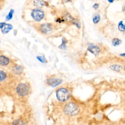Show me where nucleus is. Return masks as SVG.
Returning a JSON list of instances; mask_svg holds the SVG:
<instances>
[{"label": "nucleus", "mask_w": 125, "mask_h": 125, "mask_svg": "<svg viewBox=\"0 0 125 125\" xmlns=\"http://www.w3.org/2000/svg\"><path fill=\"white\" fill-rule=\"evenodd\" d=\"M64 110L66 114L71 116H75L79 113L80 108L76 104L70 102L65 105Z\"/></svg>", "instance_id": "obj_1"}, {"label": "nucleus", "mask_w": 125, "mask_h": 125, "mask_svg": "<svg viewBox=\"0 0 125 125\" xmlns=\"http://www.w3.org/2000/svg\"><path fill=\"white\" fill-rule=\"evenodd\" d=\"M45 16L44 12L39 8H35L33 9L31 12V16L33 20L37 22H40L42 21Z\"/></svg>", "instance_id": "obj_2"}, {"label": "nucleus", "mask_w": 125, "mask_h": 125, "mask_svg": "<svg viewBox=\"0 0 125 125\" xmlns=\"http://www.w3.org/2000/svg\"><path fill=\"white\" fill-rule=\"evenodd\" d=\"M70 95L69 90L65 88H60L56 91V97L58 100L61 102H64L68 100Z\"/></svg>", "instance_id": "obj_3"}, {"label": "nucleus", "mask_w": 125, "mask_h": 125, "mask_svg": "<svg viewBox=\"0 0 125 125\" xmlns=\"http://www.w3.org/2000/svg\"><path fill=\"white\" fill-rule=\"evenodd\" d=\"M53 30V25L51 23H43L40 24L38 27L39 31L44 35H49L52 33Z\"/></svg>", "instance_id": "obj_4"}, {"label": "nucleus", "mask_w": 125, "mask_h": 125, "mask_svg": "<svg viewBox=\"0 0 125 125\" xmlns=\"http://www.w3.org/2000/svg\"><path fill=\"white\" fill-rule=\"evenodd\" d=\"M17 92L21 96L27 95L29 92V86L25 83H21L17 87Z\"/></svg>", "instance_id": "obj_5"}, {"label": "nucleus", "mask_w": 125, "mask_h": 125, "mask_svg": "<svg viewBox=\"0 0 125 125\" xmlns=\"http://www.w3.org/2000/svg\"><path fill=\"white\" fill-rule=\"evenodd\" d=\"M87 50L95 56H98L101 52V48L100 47L93 43H89L88 44Z\"/></svg>", "instance_id": "obj_6"}, {"label": "nucleus", "mask_w": 125, "mask_h": 125, "mask_svg": "<svg viewBox=\"0 0 125 125\" xmlns=\"http://www.w3.org/2000/svg\"><path fill=\"white\" fill-rule=\"evenodd\" d=\"M63 21V22L72 24L75 18H74L70 13L67 11H65L62 13V16L60 17Z\"/></svg>", "instance_id": "obj_7"}, {"label": "nucleus", "mask_w": 125, "mask_h": 125, "mask_svg": "<svg viewBox=\"0 0 125 125\" xmlns=\"http://www.w3.org/2000/svg\"><path fill=\"white\" fill-rule=\"evenodd\" d=\"M62 82V80L59 78H51L47 80V84L52 86V87H56L59 85H60Z\"/></svg>", "instance_id": "obj_8"}, {"label": "nucleus", "mask_w": 125, "mask_h": 125, "mask_svg": "<svg viewBox=\"0 0 125 125\" xmlns=\"http://www.w3.org/2000/svg\"><path fill=\"white\" fill-rule=\"evenodd\" d=\"M109 68L111 70L117 72H121L124 70L123 66L119 64H111L109 66Z\"/></svg>", "instance_id": "obj_9"}, {"label": "nucleus", "mask_w": 125, "mask_h": 125, "mask_svg": "<svg viewBox=\"0 0 125 125\" xmlns=\"http://www.w3.org/2000/svg\"><path fill=\"white\" fill-rule=\"evenodd\" d=\"M10 63V59L4 55H0V65L6 66Z\"/></svg>", "instance_id": "obj_10"}, {"label": "nucleus", "mask_w": 125, "mask_h": 125, "mask_svg": "<svg viewBox=\"0 0 125 125\" xmlns=\"http://www.w3.org/2000/svg\"><path fill=\"white\" fill-rule=\"evenodd\" d=\"M45 3L44 0H33V4L36 8H41L45 5Z\"/></svg>", "instance_id": "obj_11"}, {"label": "nucleus", "mask_w": 125, "mask_h": 125, "mask_svg": "<svg viewBox=\"0 0 125 125\" xmlns=\"http://www.w3.org/2000/svg\"><path fill=\"white\" fill-rule=\"evenodd\" d=\"M12 29L13 26L11 24L6 23V24L3 26V27L2 29H1V32L3 34H7Z\"/></svg>", "instance_id": "obj_12"}, {"label": "nucleus", "mask_w": 125, "mask_h": 125, "mask_svg": "<svg viewBox=\"0 0 125 125\" xmlns=\"http://www.w3.org/2000/svg\"><path fill=\"white\" fill-rule=\"evenodd\" d=\"M68 42L67 40L64 38L62 37V43L58 46V47L62 50H65L67 48V45L66 44Z\"/></svg>", "instance_id": "obj_13"}, {"label": "nucleus", "mask_w": 125, "mask_h": 125, "mask_svg": "<svg viewBox=\"0 0 125 125\" xmlns=\"http://www.w3.org/2000/svg\"><path fill=\"white\" fill-rule=\"evenodd\" d=\"M13 71L14 73L17 74H21L23 71V67L20 65H16L13 68Z\"/></svg>", "instance_id": "obj_14"}, {"label": "nucleus", "mask_w": 125, "mask_h": 125, "mask_svg": "<svg viewBox=\"0 0 125 125\" xmlns=\"http://www.w3.org/2000/svg\"><path fill=\"white\" fill-rule=\"evenodd\" d=\"M101 20V16L98 13H95L92 17V21L94 24H97Z\"/></svg>", "instance_id": "obj_15"}, {"label": "nucleus", "mask_w": 125, "mask_h": 125, "mask_svg": "<svg viewBox=\"0 0 125 125\" xmlns=\"http://www.w3.org/2000/svg\"><path fill=\"white\" fill-rule=\"evenodd\" d=\"M121 43H122V40L117 38H114L112 39L111 40L112 45L114 47L119 46L121 44Z\"/></svg>", "instance_id": "obj_16"}, {"label": "nucleus", "mask_w": 125, "mask_h": 125, "mask_svg": "<svg viewBox=\"0 0 125 125\" xmlns=\"http://www.w3.org/2000/svg\"><path fill=\"white\" fill-rule=\"evenodd\" d=\"M118 29L122 32H125V24L124 23L123 21H121L118 24Z\"/></svg>", "instance_id": "obj_17"}, {"label": "nucleus", "mask_w": 125, "mask_h": 125, "mask_svg": "<svg viewBox=\"0 0 125 125\" xmlns=\"http://www.w3.org/2000/svg\"><path fill=\"white\" fill-rule=\"evenodd\" d=\"M72 24H73L75 25L78 29H80L81 28V22L80 20L78 19V18H75L74 19V21H73Z\"/></svg>", "instance_id": "obj_18"}, {"label": "nucleus", "mask_w": 125, "mask_h": 125, "mask_svg": "<svg viewBox=\"0 0 125 125\" xmlns=\"http://www.w3.org/2000/svg\"><path fill=\"white\" fill-rule=\"evenodd\" d=\"M14 13V10L13 9H10L8 15L6 16V17L5 18V20L6 21H10V20H11L13 18Z\"/></svg>", "instance_id": "obj_19"}, {"label": "nucleus", "mask_w": 125, "mask_h": 125, "mask_svg": "<svg viewBox=\"0 0 125 125\" xmlns=\"http://www.w3.org/2000/svg\"><path fill=\"white\" fill-rule=\"evenodd\" d=\"M12 125H25V123L21 119H17L13 122Z\"/></svg>", "instance_id": "obj_20"}, {"label": "nucleus", "mask_w": 125, "mask_h": 125, "mask_svg": "<svg viewBox=\"0 0 125 125\" xmlns=\"http://www.w3.org/2000/svg\"><path fill=\"white\" fill-rule=\"evenodd\" d=\"M7 75L5 72L0 70V82L3 81L6 78Z\"/></svg>", "instance_id": "obj_21"}, {"label": "nucleus", "mask_w": 125, "mask_h": 125, "mask_svg": "<svg viewBox=\"0 0 125 125\" xmlns=\"http://www.w3.org/2000/svg\"><path fill=\"white\" fill-rule=\"evenodd\" d=\"M37 59L41 62L42 63H46L47 62V61L46 59L44 57L42 56H37Z\"/></svg>", "instance_id": "obj_22"}, {"label": "nucleus", "mask_w": 125, "mask_h": 125, "mask_svg": "<svg viewBox=\"0 0 125 125\" xmlns=\"http://www.w3.org/2000/svg\"><path fill=\"white\" fill-rule=\"evenodd\" d=\"M99 4L98 3H95L93 6H92V8L95 9V10H98V9L99 8Z\"/></svg>", "instance_id": "obj_23"}, {"label": "nucleus", "mask_w": 125, "mask_h": 125, "mask_svg": "<svg viewBox=\"0 0 125 125\" xmlns=\"http://www.w3.org/2000/svg\"><path fill=\"white\" fill-rule=\"evenodd\" d=\"M6 22H0V29H2L3 26L6 24Z\"/></svg>", "instance_id": "obj_24"}, {"label": "nucleus", "mask_w": 125, "mask_h": 125, "mask_svg": "<svg viewBox=\"0 0 125 125\" xmlns=\"http://www.w3.org/2000/svg\"><path fill=\"white\" fill-rule=\"evenodd\" d=\"M72 0H61L62 3H67L71 1Z\"/></svg>", "instance_id": "obj_25"}, {"label": "nucleus", "mask_w": 125, "mask_h": 125, "mask_svg": "<svg viewBox=\"0 0 125 125\" xmlns=\"http://www.w3.org/2000/svg\"><path fill=\"white\" fill-rule=\"evenodd\" d=\"M119 56H120V57H123V58H125V52L120 54H119Z\"/></svg>", "instance_id": "obj_26"}, {"label": "nucleus", "mask_w": 125, "mask_h": 125, "mask_svg": "<svg viewBox=\"0 0 125 125\" xmlns=\"http://www.w3.org/2000/svg\"><path fill=\"white\" fill-rule=\"evenodd\" d=\"M107 0V1H108L109 3H113V2L115 1V0Z\"/></svg>", "instance_id": "obj_27"}, {"label": "nucleus", "mask_w": 125, "mask_h": 125, "mask_svg": "<svg viewBox=\"0 0 125 125\" xmlns=\"http://www.w3.org/2000/svg\"></svg>", "instance_id": "obj_28"}, {"label": "nucleus", "mask_w": 125, "mask_h": 125, "mask_svg": "<svg viewBox=\"0 0 125 125\" xmlns=\"http://www.w3.org/2000/svg\"></svg>", "instance_id": "obj_29"}]
</instances>
